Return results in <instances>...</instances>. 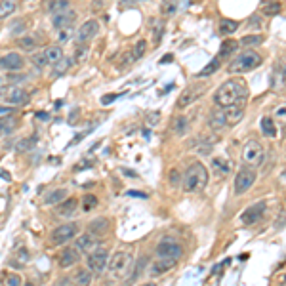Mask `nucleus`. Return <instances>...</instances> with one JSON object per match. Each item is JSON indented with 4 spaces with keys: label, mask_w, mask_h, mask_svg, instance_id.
Wrapping results in <instances>:
<instances>
[{
    "label": "nucleus",
    "mask_w": 286,
    "mask_h": 286,
    "mask_svg": "<svg viewBox=\"0 0 286 286\" xmlns=\"http://www.w3.org/2000/svg\"><path fill=\"white\" fill-rule=\"evenodd\" d=\"M250 95V90L248 84L240 78H235V80H227L223 82L217 92L214 94V101L217 107H235V105H244L246 103V97Z\"/></svg>",
    "instance_id": "1"
},
{
    "label": "nucleus",
    "mask_w": 286,
    "mask_h": 286,
    "mask_svg": "<svg viewBox=\"0 0 286 286\" xmlns=\"http://www.w3.org/2000/svg\"><path fill=\"white\" fill-rule=\"evenodd\" d=\"M181 185L185 193H200L206 189L208 185V170L202 162H193L189 164V168L185 170L183 178H181Z\"/></svg>",
    "instance_id": "2"
},
{
    "label": "nucleus",
    "mask_w": 286,
    "mask_h": 286,
    "mask_svg": "<svg viewBox=\"0 0 286 286\" xmlns=\"http://www.w3.org/2000/svg\"><path fill=\"white\" fill-rule=\"evenodd\" d=\"M262 61H263V57L258 54V52H254V50H244V52H240V54L237 55L231 63H229L227 71L231 72V74H240V72L254 71L256 67L262 65Z\"/></svg>",
    "instance_id": "3"
},
{
    "label": "nucleus",
    "mask_w": 286,
    "mask_h": 286,
    "mask_svg": "<svg viewBox=\"0 0 286 286\" xmlns=\"http://www.w3.org/2000/svg\"><path fill=\"white\" fill-rule=\"evenodd\" d=\"M132 262H134V258H132L130 252H119V254H115L107 263L109 275L113 279H122V277H126L128 271L132 269Z\"/></svg>",
    "instance_id": "4"
},
{
    "label": "nucleus",
    "mask_w": 286,
    "mask_h": 286,
    "mask_svg": "<svg viewBox=\"0 0 286 286\" xmlns=\"http://www.w3.org/2000/svg\"><path fill=\"white\" fill-rule=\"evenodd\" d=\"M265 159V151H263V145L258 142V140H250V142L244 143L242 147V162L250 168L256 166H262Z\"/></svg>",
    "instance_id": "5"
},
{
    "label": "nucleus",
    "mask_w": 286,
    "mask_h": 286,
    "mask_svg": "<svg viewBox=\"0 0 286 286\" xmlns=\"http://www.w3.org/2000/svg\"><path fill=\"white\" fill-rule=\"evenodd\" d=\"M86 263H88V267L86 269H88L92 275L103 273V271L107 269V263H109V250L107 248H103V246H97L95 250L88 254Z\"/></svg>",
    "instance_id": "6"
},
{
    "label": "nucleus",
    "mask_w": 286,
    "mask_h": 286,
    "mask_svg": "<svg viewBox=\"0 0 286 286\" xmlns=\"http://www.w3.org/2000/svg\"><path fill=\"white\" fill-rule=\"evenodd\" d=\"M256 181V170L250 166H242L235 176V195H244Z\"/></svg>",
    "instance_id": "7"
},
{
    "label": "nucleus",
    "mask_w": 286,
    "mask_h": 286,
    "mask_svg": "<svg viewBox=\"0 0 286 286\" xmlns=\"http://www.w3.org/2000/svg\"><path fill=\"white\" fill-rule=\"evenodd\" d=\"M76 225L74 223H63V225H59V227H55L52 235H50V242L55 244V246H61V244H67L69 240H72L74 237H76Z\"/></svg>",
    "instance_id": "8"
},
{
    "label": "nucleus",
    "mask_w": 286,
    "mask_h": 286,
    "mask_svg": "<svg viewBox=\"0 0 286 286\" xmlns=\"http://www.w3.org/2000/svg\"><path fill=\"white\" fill-rule=\"evenodd\" d=\"M29 97H31L29 92L23 88H18V86H10V88H6L2 92V99L8 105H25L29 101Z\"/></svg>",
    "instance_id": "9"
},
{
    "label": "nucleus",
    "mask_w": 286,
    "mask_h": 286,
    "mask_svg": "<svg viewBox=\"0 0 286 286\" xmlns=\"http://www.w3.org/2000/svg\"><path fill=\"white\" fill-rule=\"evenodd\" d=\"M157 258H170V260H179L181 258V254H183V248H181V244H178L176 240H172V238H166V240H162L161 244L157 246Z\"/></svg>",
    "instance_id": "10"
},
{
    "label": "nucleus",
    "mask_w": 286,
    "mask_h": 286,
    "mask_svg": "<svg viewBox=\"0 0 286 286\" xmlns=\"http://www.w3.org/2000/svg\"><path fill=\"white\" fill-rule=\"evenodd\" d=\"M97 33H99V23L95 19H88L76 31V42L78 44H88L94 36H97Z\"/></svg>",
    "instance_id": "11"
},
{
    "label": "nucleus",
    "mask_w": 286,
    "mask_h": 286,
    "mask_svg": "<svg viewBox=\"0 0 286 286\" xmlns=\"http://www.w3.org/2000/svg\"><path fill=\"white\" fill-rule=\"evenodd\" d=\"M263 212H265V202H254L240 214V223L244 227H250L263 215Z\"/></svg>",
    "instance_id": "12"
},
{
    "label": "nucleus",
    "mask_w": 286,
    "mask_h": 286,
    "mask_svg": "<svg viewBox=\"0 0 286 286\" xmlns=\"http://www.w3.org/2000/svg\"><path fill=\"white\" fill-rule=\"evenodd\" d=\"M221 115V120H223V126H235L238 124L244 117V105H235V107H223L219 111Z\"/></svg>",
    "instance_id": "13"
},
{
    "label": "nucleus",
    "mask_w": 286,
    "mask_h": 286,
    "mask_svg": "<svg viewBox=\"0 0 286 286\" xmlns=\"http://www.w3.org/2000/svg\"><path fill=\"white\" fill-rule=\"evenodd\" d=\"M23 65H25V61L18 52H10L0 57V69H4V71H21Z\"/></svg>",
    "instance_id": "14"
},
{
    "label": "nucleus",
    "mask_w": 286,
    "mask_h": 286,
    "mask_svg": "<svg viewBox=\"0 0 286 286\" xmlns=\"http://www.w3.org/2000/svg\"><path fill=\"white\" fill-rule=\"evenodd\" d=\"M178 260H170V258H157L151 265H149V275L151 277H161L164 273H168L170 269L176 267Z\"/></svg>",
    "instance_id": "15"
},
{
    "label": "nucleus",
    "mask_w": 286,
    "mask_h": 286,
    "mask_svg": "<svg viewBox=\"0 0 286 286\" xmlns=\"http://www.w3.org/2000/svg\"><path fill=\"white\" fill-rule=\"evenodd\" d=\"M99 246V242H97V237H94L92 233H84V235H78L76 237V250L82 252V254H90V252H94L95 248Z\"/></svg>",
    "instance_id": "16"
},
{
    "label": "nucleus",
    "mask_w": 286,
    "mask_h": 286,
    "mask_svg": "<svg viewBox=\"0 0 286 286\" xmlns=\"http://www.w3.org/2000/svg\"><path fill=\"white\" fill-rule=\"evenodd\" d=\"M78 260H80V252L76 250V248H65V250H61L57 262H59V267L61 269H69L72 265H76Z\"/></svg>",
    "instance_id": "17"
},
{
    "label": "nucleus",
    "mask_w": 286,
    "mask_h": 286,
    "mask_svg": "<svg viewBox=\"0 0 286 286\" xmlns=\"http://www.w3.org/2000/svg\"><path fill=\"white\" fill-rule=\"evenodd\" d=\"M76 19V12L74 10H65V12H59V14H55L54 19H52V23H54V27L59 31V29H67V27H71L72 21Z\"/></svg>",
    "instance_id": "18"
},
{
    "label": "nucleus",
    "mask_w": 286,
    "mask_h": 286,
    "mask_svg": "<svg viewBox=\"0 0 286 286\" xmlns=\"http://www.w3.org/2000/svg\"><path fill=\"white\" fill-rule=\"evenodd\" d=\"M67 197H69V191L65 187H55V189H50L44 195V204L46 206H57L59 202H63Z\"/></svg>",
    "instance_id": "19"
},
{
    "label": "nucleus",
    "mask_w": 286,
    "mask_h": 286,
    "mask_svg": "<svg viewBox=\"0 0 286 286\" xmlns=\"http://www.w3.org/2000/svg\"><path fill=\"white\" fill-rule=\"evenodd\" d=\"M71 2L69 0H42V10L46 14H59V12H65L69 10Z\"/></svg>",
    "instance_id": "20"
},
{
    "label": "nucleus",
    "mask_w": 286,
    "mask_h": 286,
    "mask_svg": "<svg viewBox=\"0 0 286 286\" xmlns=\"http://www.w3.org/2000/svg\"><path fill=\"white\" fill-rule=\"evenodd\" d=\"M210 168H212V172L215 176L223 178V176H227L231 172V162L227 159H223V157H214L212 162H210Z\"/></svg>",
    "instance_id": "21"
},
{
    "label": "nucleus",
    "mask_w": 286,
    "mask_h": 286,
    "mask_svg": "<svg viewBox=\"0 0 286 286\" xmlns=\"http://www.w3.org/2000/svg\"><path fill=\"white\" fill-rule=\"evenodd\" d=\"M204 92V86H193V88H189L181 97L178 99V107H187V105H191L193 101H197L198 95Z\"/></svg>",
    "instance_id": "22"
},
{
    "label": "nucleus",
    "mask_w": 286,
    "mask_h": 286,
    "mask_svg": "<svg viewBox=\"0 0 286 286\" xmlns=\"http://www.w3.org/2000/svg\"><path fill=\"white\" fill-rule=\"evenodd\" d=\"M42 54H44V57H46L48 65H54V63H57V61H59V59H63V57H65V55H63V48H61L59 44L44 48V50H42Z\"/></svg>",
    "instance_id": "23"
},
{
    "label": "nucleus",
    "mask_w": 286,
    "mask_h": 286,
    "mask_svg": "<svg viewBox=\"0 0 286 286\" xmlns=\"http://www.w3.org/2000/svg\"><path fill=\"white\" fill-rule=\"evenodd\" d=\"M107 229H109L107 217H97V219H94L88 225V233H92L94 237H103L107 233Z\"/></svg>",
    "instance_id": "24"
},
{
    "label": "nucleus",
    "mask_w": 286,
    "mask_h": 286,
    "mask_svg": "<svg viewBox=\"0 0 286 286\" xmlns=\"http://www.w3.org/2000/svg\"><path fill=\"white\" fill-rule=\"evenodd\" d=\"M76 206H78V200H76V198L67 197L63 202L57 204V210H55V212H57L59 215H71L72 212L76 210Z\"/></svg>",
    "instance_id": "25"
},
{
    "label": "nucleus",
    "mask_w": 286,
    "mask_h": 286,
    "mask_svg": "<svg viewBox=\"0 0 286 286\" xmlns=\"http://www.w3.org/2000/svg\"><path fill=\"white\" fill-rule=\"evenodd\" d=\"M92 285V273L88 269H78L72 277V286H90Z\"/></svg>",
    "instance_id": "26"
},
{
    "label": "nucleus",
    "mask_w": 286,
    "mask_h": 286,
    "mask_svg": "<svg viewBox=\"0 0 286 286\" xmlns=\"http://www.w3.org/2000/svg\"><path fill=\"white\" fill-rule=\"evenodd\" d=\"M237 50H238V42H237V40H233V38L223 40V44H221V48H219V59L229 57V55L235 54Z\"/></svg>",
    "instance_id": "27"
},
{
    "label": "nucleus",
    "mask_w": 286,
    "mask_h": 286,
    "mask_svg": "<svg viewBox=\"0 0 286 286\" xmlns=\"http://www.w3.org/2000/svg\"><path fill=\"white\" fill-rule=\"evenodd\" d=\"M172 128H174V134H176V136H183V134H187V130H189V119H187L185 115H179V117L174 119Z\"/></svg>",
    "instance_id": "28"
},
{
    "label": "nucleus",
    "mask_w": 286,
    "mask_h": 286,
    "mask_svg": "<svg viewBox=\"0 0 286 286\" xmlns=\"http://www.w3.org/2000/svg\"><path fill=\"white\" fill-rule=\"evenodd\" d=\"M179 0H162L161 2V14L164 18H170L178 12Z\"/></svg>",
    "instance_id": "29"
},
{
    "label": "nucleus",
    "mask_w": 286,
    "mask_h": 286,
    "mask_svg": "<svg viewBox=\"0 0 286 286\" xmlns=\"http://www.w3.org/2000/svg\"><path fill=\"white\" fill-rule=\"evenodd\" d=\"M16 8H18L16 0H0V19L12 16L16 12Z\"/></svg>",
    "instance_id": "30"
},
{
    "label": "nucleus",
    "mask_w": 286,
    "mask_h": 286,
    "mask_svg": "<svg viewBox=\"0 0 286 286\" xmlns=\"http://www.w3.org/2000/svg\"><path fill=\"white\" fill-rule=\"evenodd\" d=\"M237 29H238V21H233V19H221L219 21V33L223 36L233 35Z\"/></svg>",
    "instance_id": "31"
},
{
    "label": "nucleus",
    "mask_w": 286,
    "mask_h": 286,
    "mask_svg": "<svg viewBox=\"0 0 286 286\" xmlns=\"http://www.w3.org/2000/svg\"><path fill=\"white\" fill-rule=\"evenodd\" d=\"M14 128H16V119H14V117L4 115V117L0 119V134H2V136L12 134V132H14Z\"/></svg>",
    "instance_id": "32"
},
{
    "label": "nucleus",
    "mask_w": 286,
    "mask_h": 286,
    "mask_svg": "<svg viewBox=\"0 0 286 286\" xmlns=\"http://www.w3.org/2000/svg\"><path fill=\"white\" fill-rule=\"evenodd\" d=\"M262 132L267 136V138H275L277 136V126H275V120L271 117H263L262 119Z\"/></svg>",
    "instance_id": "33"
},
{
    "label": "nucleus",
    "mask_w": 286,
    "mask_h": 286,
    "mask_svg": "<svg viewBox=\"0 0 286 286\" xmlns=\"http://www.w3.org/2000/svg\"><path fill=\"white\" fill-rule=\"evenodd\" d=\"M36 44L38 42H36L33 36H19L18 38V46L21 50H25V52H35Z\"/></svg>",
    "instance_id": "34"
},
{
    "label": "nucleus",
    "mask_w": 286,
    "mask_h": 286,
    "mask_svg": "<svg viewBox=\"0 0 286 286\" xmlns=\"http://www.w3.org/2000/svg\"><path fill=\"white\" fill-rule=\"evenodd\" d=\"M151 31H153V36H155V44H159L162 38V33H164V21L162 19H151Z\"/></svg>",
    "instance_id": "35"
},
{
    "label": "nucleus",
    "mask_w": 286,
    "mask_h": 286,
    "mask_svg": "<svg viewBox=\"0 0 286 286\" xmlns=\"http://www.w3.org/2000/svg\"><path fill=\"white\" fill-rule=\"evenodd\" d=\"M219 63H221V59L219 57H215V59H212L202 71H198V74L197 76H200V78H204V76H210V74H214L217 69H219Z\"/></svg>",
    "instance_id": "36"
},
{
    "label": "nucleus",
    "mask_w": 286,
    "mask_h": 286,
    "mask_svg": "<svg viewBox=\"0 0 286 286\" xmlns=\"http://www.w3.org/2000/svg\"><path fill=\"white\" fill-rule=\"evenodd\" d=\"M55 69H54V74L55 76H59V74H63V72L69 71V67H71V59H67V57H63V59H59L57 63H54Z\"/></svg>",
    "instance_id": "37"
},
{
    "label": "nucleus",
    "mask_w": 286,
    "mask_h": 286,
    "mask_svg": "<svg viewBox=\"0 0 286 286\" xmlns=\"http://www.w3.org/2000/svg\"><path fill=\"white\" fill-rule=\"evenodd\" d=\"M263 40H265V38L262 35H248L240 40V44H242V46H260Z\"/></svg>",
    "instance_id": "38"
},
{
    "label": "nucleus",
    "mask_w": 286,
    "mask_h": 286,
    "mask_svg": "<svg viewBox=\"0 0 286 286\" xmlns=\"http://www.w3.org/2000/svg\"><path fill=\"white\" fill-rule=\"evenodd\" d=\"M281 12H283V4L281 2H271V4H265V8H263L265 16H277Z\"/></svg>",
    "instance_id": "39"
},
{
    "label": "nucleus",
    "mask_w": 286,
    "mask_h": 286,
    "mask_svg": "<svg viewBox=\"0 0 286 286\" xmlns=\"http://www.w3.org/2000/svg\"><path fill=\"white\" fill-rule=\"evenodd\" d=\"M147 52V42L145 40H138V44L134 46V50H132V55H134V59H140L143 57Z\"/></svg>",
    "instance_id": "40"
},
{
    "label": "nucleus",
    "mask_w": 286,
    "mask_h": 286,
    "mask_svg": "<svg viewBox=\"0 0 286 286\" xmlns=\"http://www.w3.org/2000/svg\"><path fill=\"white\" fill-rule=\"evenodd\" d=\"M71 36H72V29L71 27H67V29H59V33H57V42L59 44H65V42H69L71 40Z\"/></svg>",
    "instance_id": "41"
},
{
    "label": "nucleus",
    "mask_w": 286,
    "mask_h": 286,
    "mask_svg": "<svg viewBox=\"0 0 286 286\" xmlns=\"http://www.w3.org/2000/svg\"><path fill=\"white\" fill-rule=\"evenodd\" d=\"M31 61H33V65L38 67V69H42V67H46V65H48V61H46V57H44L42 52H36V54L31 55Z\"/></svg>",
    "instance_id": "42"
},
{
    "label": "nucleus",
    "mask_w": 286,
    "mask_h": 286,
    "mask_svg": "<svg viewBox=\"0 0 286 286\" xmlns=\"http://www.w3.org/2000/svg\"><path fill=\"white\" fill-rule=\"evenodd\" d=\"M23 285V279L16 275V273H8L6 275V286H21Z\"/></svg>",
    "instance_id": "43"
},
{
    "label": "nucleus",
    "mask_w": 286,
    "mask_h": 286,
    "mask_svg": "<svg viewBox=\"0 0 286 286\" xmlns=\"http://www.w3.org/2000/svg\"><path fill=\"white\" fill-rule=\"evenodd\" d=\"M82 204H84V210H92V208H95V206H97V198L94 197V195H84V198H82Z\"/></svg>",
    "instance_id": "44"
},
{
    "label": "nucleus",
    "mask_w": 286,
    "mask_h": 286,
    "mask_svg": "<svg viewBox=\"0 0 286 286\" xmlns=\"http://www.w3.org/2000/svg\"><path fill=\"white\" fill-rule=\"evenodd\" d=\"M273 120H279V122H286V103L279 105L275 109V119Z\"/></svg>",
    "instance_id": "45"
},
{
    "label": "nucleus",
    "mask_w": 286,
    "mask_h": 286,
    "mask_svg": "<svg viewBox=\"0 0 286 286\" xmlns=\"http://www.w3.org/2000/svg\"><path fill=\"white\" fill-rule=\"evenodd\" d=\"M86 52H88V46H86V44H80V46L74 50V59H76V61H82V59L86 57Z\"/></svg>",
    "instance_id": "46"
},
{
    "label": "nucleus",
    "mask_w": 286,
    "mask_h": 286,
    "mask_svg": "<svg viewBox=\"0 0 286 286\" xmlns=\"http://www.w3.org/2000/svg\"><path fill=\"white\" fill-rule=\"evenodd\" d=\"M33 145H35V140H29V138H27V140H21V142L16 145V151H27V149H31Z\"/></svg>",
    "instance_id": "47"
},
{
    "label": "nucleus",
    "mask_w": 286,
    "mask_h": 286,
    "mask_svg": "<svg viewBox=\"0 0 286 286\" xmlns=\"http://www.w3.org/2000/svg\"><path fill=\"white\" fill-rule=\"evenodd\" d=\"M23 29H25L23 19H18V25H16V23H12V25H10V33H16V35H19Z\"/></svg>",
    "instance_id": "48"
},
{
    "label": "nucleus",
    "mask_w": 286,
    "mask_h": 286,
    "mask_svg": "<svg viewBox=\"0 0 286 286\" xmlns=\"http://www.w3.org/2000/svg\"><path fill=\"white\" fill-rule=\"evenodd\" d=\"M117 97H120V94H109V95H103V97H101V103H103V105H107V103H113V101H115Z\"/></svg>",
    "instance_id": "49"
},
{
    "label": "nucleus",
    "mask_w": 286,
    "mask_h": 286,
    "mask_svg": "<svg viewBox=\"0 0 286 286\" xmlns=\"http://www.w3.org/2000/svg\"><path fill=\"white\" fill-rule=\"evenodd\" d=\"M88 166H94V161H82L80 164L74 166V170L78 172V170H84V168H88Z\"/></svg>",
    "instance_id": "50"
},
{
    "label": "nucleus",
    "mask_w": 286,
    "mask_h": 286,
    "mask_svg": "<svg viewBox=\"0 0 286 286\" xmlns=\"http://www.w3.org/2000/svg\"><path fill=\"white\" fill-rule=\"evenodd\" d=\"M136 2H142V0H120V8L124 6V8H128V6H134Z\"/></svg>",
    "instance_id": "51"
},
{
    "label": "nucleus",
    "mask_w": 286,
    "mask_h": 286,
    "mask_svg": "<svg viewBox=\"0 0 286 286\" xmlns=\"http://www.w3.org/2000/svg\"><path fill=\"white\" fill-rule=\"evenodd\" d=\"M18 256L21 258V265H23V263L27 262V258H29V256H27V252H25V248H21V250L18 252Z\"/></svg>",
    "instance_id": "52"
},
{
    "label": "nucleus",
    "mask_w": 286,
    "mask_h": 286,
    "mask_svg": "<svg viewBox=\"0 0 286 286\" xmlns=\"http://www.w3.org/2000/svg\"><path fill=\"white\" fill-rule=\"evenodd\" d=\"M170 179H172V183H176V181H178V172H176V170H172V176H170Z\"/></svg>",
    "instance_id": "53"
},
{
    "label": "nucleus",
    "mask_w": 286,
    "mask_h": 286,
    "mask_svg": "<svg viewBox=\"0 0 286 286\" xmlns=\"http://www.w3.org/2000/svg\"><path fill=\"white\" fill-rule=\"evenodd\" d=\"M10 113H12V111L8 107H0V115H2V117H4V115H10Z\"/></svg>",
    "instance_id": "54"
},
{
    "label": "nucleus",
    "mask_w": 286,
    "mask_h": 286,
    "mask_svg": "<svg viewBox=\"0 0 286 286\" xmlns=\"http://www.w3.org/2000/svg\"><path fill=\"white\" fill-rule=\"evenodd\" d=\"M166 61H172V55H164L161 59V63H166Z\"/></svg>",
    "instance_id": "55"
},
{
    "label": "nucleus",
    "mask_w": 286,
    "mask_h": 286,
    "mask_svg": "<svg viewBox=\"0 0 286 286\" xmlns=\"http://www.w3.org/2000/svg\"><path fill=\"white\" fill-rule=\"evenodd\" d=\"M4 78H2V76H0V95H2V92H4Z\"/></svg>",
    "instance_id": "56"
},
{
    "label": "nucleus",
    "mask_w": 286,
    "mask_h": 286,
    "mask_svg": "<svg viewBox=\"0 0 286 286\" xmlns=\"http://www.w3.org/2000/svg\"><path fill=\"white\" fill-rule=\"evenodd\" d=\"M263 4H271V2H281V0H262Z\"/></svg>",
    "instance_id": "57"
},
{
    "label": "nucleus",
    "mask_w": 286,
    "mask_h": 286,
    "mask_svg": "<svg viewBox=\"0 0 286 286\" xmlns=\"http://www.w3.org/2000/svg\"><path fill=\"white\" fill-rule=\"evenodd\" d=\"M140 286H157L155 283H143V285H140Z\"/></svg>",
    "instance_id": "58"
},
{
    "label": "nucleus",
    "mask_w": 286,
    "mask_h": 286,
    "mask_svg": "<svg viewBox=\"0 0 286 286\" xmlns=\"http://www.w3.org/2000/svg\"><path fill=\"white\" fill-rule=\"evenodd\" d=\"M27 286H33V283H27Z\"/></svg>",
    "instance_id": "59"
}]
</instances>
